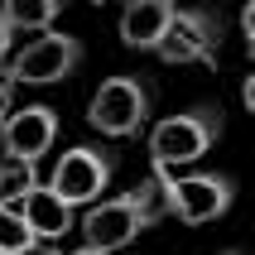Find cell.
<instances>
[{
	"label": "cell",
	"mask_w": 255,
	"mask_h": 255,
	"mask_svg": "<svg viewBox=\"0 0 255 255\" xmlns=\"http://www.w3.org/2000/svg\"><path fill=\"white\" fill-rule=\"evenodd\" d=\"M159 222H164V202H159L154 178H144V183H135L130 193H121V198H97L82 212V222H77V236H82V246H92V251L116 255L121 246L135 241V236L154 231Z\"/></svg>",
	"instance_id": "cell-1"
},
{
	"label": "cell",
	"mask_w": 255,
	"mask_h": 255,
	"mask_svg": "<svg viewBox=\"0 0 255 255\" xmlns=\"http://www.w3.org/2000/svg\"><path fill=\"white\" fill-rule=\"evenodd\" d=\"M164 202V217L183 222V227H207L217 217L231 212L236 202V183L227 173H169V169H149Z\"/></svg>",
	"instance_id": "cell-2"
},
{
	"label": "cell",
	"mask_w": 255,
	"mask_h": 255,
	"mask_svg": "<svg viewBox=\"0 0 255 255\" xmlns=\"http://www.w3.org/2000/svg\"><path fill=\"white\" fill-rule=\"evenodd\" d=\"M222 106H193V111L164 116L149 130V169L183 173L188 164H198L217 140H222Z\"/></svg>",
	"instance_id": "cell-3"
},
{
	"label": "cell",
	"mask_w": 255,
	"mask_h": 255,
	"mask_svg": "<svg viewBox=\"0 0 255 255\" xmlns=\"http://www.w3.org/2000/svg\"><path fill=\"white\" fill-rule=\"evenodd\" d=\"M222 39H227V24H222V10L217 5H178L169 29L159 34L154 53L169 68H188V63L217 68L222 63Z\"/></svg>",
	"instance_id": "cell-4"
},
{
	"label": "cell",
	"mask_w": 255,
	"mask_h": 255,
	"mask_svg": "<svg viewBox=\"0 0 255 255\" xmlns=\"http://www.w3.org/2000/svg\"><path fill=\"white\" fill-rule=\"evenodd\" d=\"M82 39L68 34V29H39L24 48H14L5 58V72H10L14 87H48V82H63L82 68Z\"/></svg>",
	"instance_id": "cell-5"
},
{
	"label": "cell",
	"mask_w": 255,
	"mask_h": 255,
	"mask_svg": "<svg viewBox=\"0 0 255 255\" xmlns=\"http://www.w3.org/2000/svg\"><path fill=\"white\" fill-rule=\"evenodd\" d=\"M149 87L135 77V72H116L106 82L92 92L87 101V121L92 130H101L106 140H130V135H140L144 121H149Z\"/></svg>",
	"instance_id": "cell-6"
},
{
	"label": "cell",
	"mask_w": 255,
	"mask_h": 255,
	"mask_svg": "<svg viewBox=\"0 0 255 255\" xmlns=\"http://www.w3.org/2000/svg\"><path fill=\"white\" fill-rule=\"evenodd\" d=\"M116 178V154L111 149H97V144H72L68 154H58L53 173H48V188L68 202L72 212L77 207H92V202L106 193V183Z\"/></svg>",
	"instance_id": "cell-7"
},
{
	"label": "cell",
	"mask_w": 255,
	"mask_h": 255,
	"mask_svg": "<svg viewBox=\"0 0 255 255\" xmlns=\"http://www.w3.org/2000/svg\"><path fill=\"white\" fill-rule=\"evenodd\" d=\"M58 140V111L48 101H29V106H14L0 126V154L19 159V164H39Z\"/></svg>",
	"instance_id": "cell-8"
},
{
	"label": "cell",
	"mask_w": 255,
	"mask_h": 255,
	"mask_svg": "<svg viewBox=\"0 0 255 255\" xmlns=\"http://www.w3.org/2000/svg\"><path fill=\"white\" fill-rule=\"evenodd\" d=\"M14 212H19L24 231L34 236V246H58L63 236H72V231H77V212H72V207L58 198L43 178L29 188L24 198H19V207H14Z\"/></svg>",
	"instance_id": "cell-9"
},
{
	"label": "cell",
	"mask_w": 255,
	"mask_h": 255,
	"mask_svg": "<svg viewBox=\"0 0 255 255\" xmlns=\"http://www.w3.org/2000/svg\"><path fill=\"white\" fill-rule=\"evenodd\" d=\"M178 0H126L121 10V43L126 48H154L159 34L169 29Z\"/></svg>",
	"instance_id": "cell-10"
},
{
	"label": "cell",
	"mask_w": 255,
	"mask_h": 255,
	"mask_svg": "<svg viewBox=\"0 0 255 255\" xmlns=\"http://www.w3.org/2000/svg\"><path fill=\"white\" fill-rule=\"evenodd\" d=\"M68 5L72 0H0V14L14 34H39V29H53V19Z\"/></svg>",
	"instance_id": "cell-11"
},
{
	"label": "cell",
	"mask_w": 255,
	"mask_h": 255,
	"mask_svg": "<svg viewBox=\"0 0 255 255\" xmlns=\"http://www.w3.org/2000/svg\"><path fill=\"white\" fill-rule=\"evenodd\" d=\"M34 183H39V164H19V159L0 154V202L5 207H19V198Z\"/></svg>",
	"instance_id": "cell-12"
},
{
	"label": "cell",
	"mask_w": 255,
	"mask_h": 255,
	"mask_svg": "<svg viewBox=\"0 0 255 255\" xmlns=\"http://www.w3.org/2000/svg\"><path fill=\"white\" fill-rule=\"evenodd\" d=\"M24 251H34V236L24 231L19 212L0 202V255H24Z\"/></svg>",
	"instance_id": "cell-13"
},
{
	"label": "cell",
	"mask_w": 255,
	"mask_h": 255,
	"mask_svg": "<svg viewBox=\"0 0 255 255\" xmlns=\"http://www.w3.org/2000/svg\"><path fill=\"white\" fill-rule=\"evenodd\" d=\"M241 34H246V53H255V0H246L241 10Z\"/></svg>",
	"instance_id": "cell-14"
},
{
	"label": "cell",
	"mask_w": 255,
	"mask_h": 255,
	"mask_svg": "<svg viewBox=\"0 0 255 255\" xmlns=\"http://www.w3.org/2000/svg\"><path fill=\"white\" fill-rule=\"evenodd\" d=\"M10 111H14V82L5 72V63H0V116H10Z\"/></svg>",
	"instance_id": "cell-15"
},
{
	"label": "cell",
	"mask_w": 255,
	"mask_h": 255,
	"mask_svg": "<svg viewBox=\"0 0 255 255\" xmlns=\"http://www.w3.org/2000/svg\"><path fill=\"white\" fill-rule=\"evenodd\" d=\"M10 53H14V29L5 24V14H0V63H5Z\"/></svg>",
	"instance_id": "cell-16"
},
{
	"label": "cell",
	"mask_w": 255,
	"mask_h": 255,
	"mask_svg": "<svg viewBox=\"0 0 255 255\" xmlns=\"http://www.w3.org/2000/svg\"><path fill=\"white\" fill-rule=\"evenodd\" d=\"M241 101H246V111H255V77L241 82Z\"/></svg>",
	"instance_id": "cell-17"
},
{
	"label": "cell",
	"mask_w": 255,
	"mask_h": 255,
	"mask_svg": "<svg viewBox=\"0 0 255 255\" xmlns=\"http://www.w3.org/2000/svg\"><path fill=\"white\" fill-rule=\"evenodd\" d=\"M24 255H63L58 246H34V251H24Z\"/></svg>",
	"instance_id": "cell-18"
},
{
	"label": "cell",
	"mask_w": 255,
	"mask_h": 255,
	"mask_svg": "<svg viewBox=\"0 0 255 255\" xmlns=\"http://www.w3.org/2000/svg\"><path fill=\"white\" fill-rule=\"evenodd\" d=\"M68 255H106V251H92V246H77V251H68Z\"/></svg>",
	"instance_id": "cell-19"
},
{
	"label": "cell",
	"mask_w": 255,
	"mask_h": 255,
	"mask_svg": "<svg viewBox=\"0 0 255 255\" xmlns=\"http://www.w3.org/2000/svg\"><path fill=\"white\" fill-rule=\"evenodd\" d=\"M222 255H241V251H222Z\"/></svg>",
	"instance_id": "cell-20"
},
{
	"label": "cell",
	"mask_w": 255,
	"mask_h": 255,
	"mask_svg": "<svg viewBox=\"0 0 255 255\" xmlns=\"http://www.w3.org/2000/svg\"><path fill=\"white\" fill-rule=\"evenodd\" d=\"M0 126H5V116H0Z\"/></svg>",
	"instance_id": "cell-21"
},
{
	"label": "cell",
	"mask_w": 255,
	"mask_h": 255,
	"mask_svg": "<svg viewBox=\"0 0 255 255\" xmlns=\"http://www.w3.org/2000/svg\"><path fill=\"white\" fill-rule=\"evenodd\" d=\"M97 5H101V0H97Z\"/></svg>",
	"instance_id": "cell-22"
}]
</instances>
